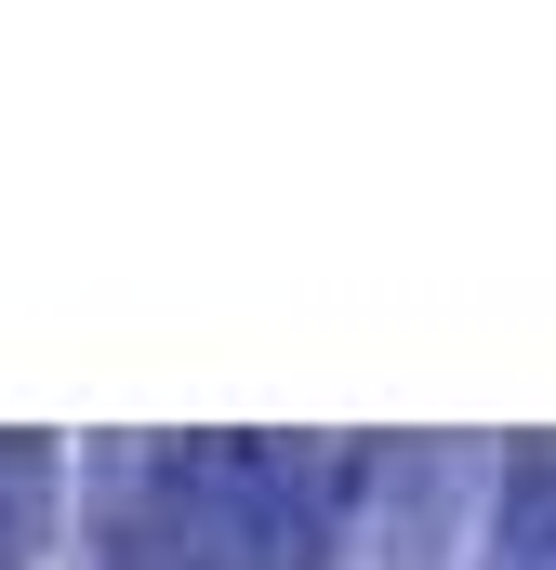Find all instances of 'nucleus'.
<instances>
[{
	"instance_id": "f257e3e1",
	"label": "nucleus",
	"mask_w": 556,
	"mask_h": 570,
	"mask_svg": "<svg viewBox=\"0 0 556 570\" xmlns=\"http://www.w3.org/2000/svg\"><path fill=\"white\" fill-rule=\"evenodd\" d=\"M477 570H556V438H544V451H517V464L490 478Z\"/></svg>"
},
{
	"instance_id": "f03ea898",
	"label": "nucleus",
	"mask_w": 556,
	"mask_h": 570,
	"mask_svg": "<svg viewBox=\"0 0 556 570\" xmlns=\"http://www.w3.org/2000/svg\"><path fill=\"white\" fill-rule=\"evenodd\" d=\"M67 531V451L53 438H0V570H40Z\"/></svg>"
}]
</instances>
